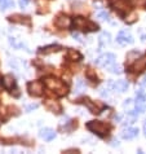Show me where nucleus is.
<instances>
[{"instance_id":"obj_30","label":"nucleus","mask_w":146,"mask_h":154,"mask_svg":"<svg viewBox=\"0 0 146 154\" xmlns=\"http://www.w3.org/2000/svg\"><path fill=\"white\" fill-rule=\"evenodd\" d=\"M101 96H102V97H108V96H109L108 90H101Z\"/></svg>"},{"instance_id":"obj_27","label":"nucleus","mask_w":146,"mask_h":154,"mask_svg":"<svg viewBox=\"0 0 146 154\" xmlns=\"http://www.w3.org/2000/svg\"><path fill=\"white\" fill-rule=\"evenodd\" d=\"M36 107H38V104H31V105H28V106L26 107V111H27V113H30L31 110L36 109Z\"/></svg>"},{"instance_id":"obj_5","label":"nucleus","mask_w":146,"mask_h":154,"mask_svg":"<svg viewBox=\"0 0 146 154\" xmlns=\"http://www.w3.org/2000/svg\"><path fill=\"white\" fill-rule=\"evenodd\" d=\"M44 82H39V80H34V82H28L27 83V91L28 95L34 97H39L41 96L44 92Z\"/></svg>"},{"instance_id":"obj_21","label":"nucleus","mask_w":146,"mask_h":154,"mask_svg":"<svg viewBox=\"0 0 146 154\" xmlns=\"http://www.w3.org/2000/svg\"><path fill=\"white\" fill-rule=\"evenodd\" d=\"M100 42H101V44H109L111 42V37H110L109 32L103 31L101 34V37H100Z\"/></svg>"},{"instance_id":"obj_15","label":"nucleus","mask_w":146,"mask_h":154,"mask_svg":"<svg viewBox=\"0 0 146 154\" xmlns=\"http://www.w3.org/2000/svg\"><path fill=\"white\" fill-rule=\"evenodd\" d=\"M39 136H40L41 139H44L45 141H52V140L56 137V132L51 128H43L39 132Z\"/></svg>"},{"instance_id":"obj_6","label":"nucleus","mask_w":146,"mask_h":154,"mask_svg":"<svg viewBox=\"0 0 146 154\" xmlns=\"http://www.w3.org/2000/svg\"><path fill=\"white\" fill-rule=\"evenodd\" d=\"M146 110V93L144 91H137L136 93V111L138 114L145 113Z\"/></svg>"},{"instance_id":"obj_20","label":"nucleus","mask_w":146,"mask_h":154,"mask_svg":"<svg viewBox=\"0 0 146 154\" xmlns=\"http://www.w3.org/2000/svg\"><path fill=\"white\" fill-rule=\"evenodd\" d=\"M14 6V1L13 0H0V9L5 11L8 8H13Z\"/></svg>"},{"instance_id":"obj_24","label":"nucleus","mask_w":146,"mask_h":154,"mask_svg":"<svg viewBox=\"0 0 146 154\" xmlns=\"http://www.w3.org/2000/svg\"><path fill=\"white\" fill-rule=\"evenodd\" d=\"M110 69V71H111V73H114V74H120L122 73V67L119 66V65H111V66L109 67Z\"/></svg>"},{"instance_id":"obj_2","label":"nucleus","mask_w":146,"mask_h":154,"mask_svg":"<svg viewBox=\"0 0 146 154\" xmlns=\"http://www.w3.org/2000/svg\"><path fill=\"white\" fill-rule=\"evenodd\" d=\"M71 25H73V27L78 29V30L85 31V32L97 31V30H98V25L95 24V22H92V21H88V19H85L84 17H75V18H73Z\"/></svg>"},{"instance_id":"obj_33","label":"nucleus","mask_w":146,"mask_h":154,"mask_svg":"<svg viewBox=\"0 0 146 154\" xmlns=\"http://www.w3.org/2000/svg\"><path fill=\"white\" fill-rule=\"evenodd\" d=\"M122 119V115H115V120H120Z\"/></svg>"},{"instance_id":"obj_10","label":"nucleus","mask_w":146,"mask_h":154,"mask_svg":"<svg viewBox=\"0 0 146 154\" xmlns=\"http://www.w3.org/2000/svg\"><path fill=\"white\" fill-rule=\"evenodd\" d=\"M145 67H146V54L144 56V57L138 58V60L136 61L133 65H131V66H129L127 70H132L133 73L138 74V73H141V71H144Z\"/></svg>"},{"instance_id":"obj_7","label":"nucleus","mask_w":146,"mask_h":154,"mask_svg":"<svg viewBox=\"0 0 146 154\" xmlns=\"http://www.w3.org/2000/svg\"><path fill=\"white\" fill-rule=\"evenodd\" d=\"M96 64L101 67H110L111 65L115 64V54L105 53V54L100 56V57L96 60Z\"/></svg>"},{"instance_id":"obj_4","label":"nucleus","mask_w":146,"mask_h":154,"mask_svg":"<svg viewBox=\"0 0 146 154\" xmlns=\"http://www.w3.org/2000/svg\"><path fill=\"white\" fill-rule=\"evenodd\" d=\"M109 4L114 11H116V13H118L120 17H124V14L128 13V11H129L128 0H110Z\"/></svg>"},{"instance_id":"obj_35","label":"nucleus","mask_w":146,"mask_h":154,"mask_svg":"<svg viewBox=\"0 0 146 154\" xmlns=\"http://www.w3.org/2000/svg\"><path fill=\"white\" fill-rule=\"evenodd\" d=\"M111 145H113V146H115V145H116V146H118V145H119V144H118V141H113V144H111Z\"/></svg>"},{"instance_id":"obj_16","label":"nucleus","mask_w":146,"mask_h":154,"mask_svg":"<svg viewBox=\"0 0 146 154\" xmlns=\"http://www.w3.org/2000/svg\"><path fill=\"white\" fill-rule=\"evenodd\" d=\"M44 105H45V107H47L48 110L52 111V113H56V114H58V113H61V110H62L61 105L58 104L57 101H52V100H49V101H45Z\"/></svg>"},{"instance_id":"obj_31","label":"nucleus","mask_w":146,"mask_h":154,"mask_svg":"<svg viewBox=\"0 0 146 154\" xmlns=\"http://www.w3.org/2000/svg\"><path fill=\"white\" fill-rule=\"evenodd\" d=\"M131 101H132V100H125V101H124V106H127V105L131 104Z\"/></svg>"},{"instance_id":"obj_8","label":"nucleus","mask_w":146,"mask_h":154,"mask_svg":"<svg viewBox=\"0 0 146 154\" xmlns=\"http://www.w3.org/2000/svg\"><path fill=\"white\" fill-rule=\"evenodd\" d=\"M82 102L85 105V106L90 110V113H93V114H100L102 111V109H105L103 105H100V106H98L95 101H92L90 99H88V97H84V99L82 100Z\"/></svg>"},{"instance_id":"obj_14","label":"nucleus","mask_w":146,"mask_h":154,"mask_svg":"<svg viewBox=\"0 0 146 154\" xmlns=\"http://www.w3.org/2000/svg\"><path fill=\"white\" fill-rule=\"evenodd\" d=\"M62 49V47L58 44H51V45H45V47H41L39 48V53H43V54H51V53H54V52H58Z\"/></svg>"},{"instance_id":"obj_22","label":"nucleus","mask_w":146,"mask_h":154,"mask_svg":"<svg viewBox=\"0 0 146 154\" xmlns=\"http://www.w3.org/2000/svg\"><path fill=\"white\" fill-rule=\"evenodd\" d=\"M85 77L88 78L89 80H92V82H96V83H97V77H96L95 71H93L92 69H88V70L85 71Z\"/></svg>"},{"instance_id":"obj_25","label":"nucleus","mask_w":146,"mask_h":154,"mask_svg":"<svg viewBox=\"0 0 146 154\" xmlns=\"http://www.w3.org/2000/svg\"><path fill=\"white\" fill-rule=\"evenodd\" d=\"M98 18L103 19V21H108V19H109V13L106 11H101L98 13Z\"/></svg>"},{"instance_id":"obj_17","label":"nucleus","mask_w":146,"mask_h":154,"mask_svg":"<svg viewBox=\"0 0 146 154\" xmlns=\"http://www.w3.org/2000/svg\"><path fill=\"white\" fill-rule=\"evenodd\" d=\"M136 136H138V128H136V127H129L122 133V137L125 140H132Z\"/></svg>"},{"instance_id":"obj_32","label":"nucleus","mask_w":146,"mask_h":154,"mask_svg":"<svg viewBox=\"0 0 146 154\" xmlns=\"http://www.w3.org/2000/svg\"><path fill=\"white\" fill-rule=\"evenodd\" d=\"M141 40H142V42H146V34H144V35L141 37Z\"/></svg>"},{"instance_id":"obj_9","label":"nucleus","mask_w":146,"mask_h":154,"mask_svg":"<svg viewBox=\"0 0 146 154\" xmlns=\"http://www.w3.org/2000/svg\"><path fill=\"white\" fill-rule=\"evenodd\" d=\"M116 42L120 45H127V44H132L133 43V37L129 34V31L127 30H122L116 37Z\"/></svg>"},{"instance_id":"obj_19","label":"nucleus","mask_w":146,"mask_h":154,"mask_svg":"<svg viewBox=\"0 0 146 154\" xmlns=\"http://www.w3.org/2000/svg\"><path fill=\"white\" fill-rule=\"evenodd\" d=\"M66 57H67V60H71V61H80L83 58V56L79 53L78 51L75 49H70L67 51V54H66Z\"/></svg>"},{"instance_id":"obj_11","label":"nucleus","mask_w":146,"mask_h":154,"mask_svg":"<svg viewBox=\"0 0 146 154\" xmlns=\"http://www.w3.org/2000/svg\"><path fill=\"white\" fill-rule=\"evenodd\" d=\"M109 86L113 88L114 91H118V92H125L129 87V83L127 80H116V82H110Z\"/></svg>"},{"instance_id":"obj_28","label":"nucleus","mask_w":146,"mask_h":154,"mask_svg":"<svg viewBox=\"0 0 146 154\" xmlns=\"http://www.w3.org/2000/svg\"><path fill=\"white\" fill-rule=\"evenodd\" d=\"M73 37L75 38V39H76L78 42H82V38H80V35L78 34V32H75V31H73Z\"/></svg>"},{"instance_id":"obj_1","label":"nucleus","mask_w":146,"mask_h":154,"mask_svg":"<svg viewBox=\"0 0 146 154\" xmlns=\"http://www.w3.org/2000/svg\"><path fill=\"white\" fill-rule=\"evenodd\" d=\"M44 84L47 86L49 90H52L54 92V95L58 97H62V96H66L67 95V91H69V88H67L65 84L61 82L60 79H57V78H53V77H48L43 79Z\"/></svg>"},{"instance_id":"obj_26","label":"nucleus","mask_w":146,"mask_h":154,"mask_svg":"<svg viewBox=\"0 0 146 154\" xmlns=\"http://www.w3.org/2000/svg\"><path fill=\"white\" fill-rule=\"evenodd\" d=\"M28 3H30V0H19V6L21 8H26L28 5Z\"/></svg>"},{"instance_id":"obj_3","label":"nucleus","mask_w":146,"mask_h":154,"mask_svg":"<svg viewBox=\"0 0 146 154\" xmlns=\"http://www.w3.org/2000/svg\"><path fill=\"white\" fill-rule=\"evenodd\" d=\"M87 128H88L90 132L96 133V135H98L100 137H105L108 136L109 131H110V126L103 122H100V120H90L85 124Z\"/></svg>"},{"instance_id":"obj_18","label":"nucleus","mask_w":146,"mask_h":154,"mask_svg":"<svg viewBox=\"0 0 146 154\" xmlns=\"http://www.w3.org/2000/svg\"><path fill=\"white\" fill-rule=\"evenodd\" d=\"M3 86H4V88L8 91L13 90V87L16 86L14 78H13L12 75H5V77H3Z\"/></svg>"},{"instance_id":"obj_29","label":"nucleus","mask_w":146,"mask_h":154,"mask_svg":"<svg viewBox=\"0 0 146 154\" xmlns=\"http://www.w3.org/2000/svg\"><path fill=\"white\" fill-rule=\"evenodd\" d=\"M140 86H141V87H146V75L140 80Z\"/></svg>"},{"instance_id":"obj_12","label":"nucleus","mask_w":146,"mask_h":154,"mask_svg":"<svg viewBox=\"0 0 146 154\" xmlns=\"http://www.w3.org/2000/svg\"><path fill=\"white\" fill-rule=\"evenodd\" d=\"M54 25H56L57 27H60V29H65V27H69V26L71 25V21H70V18L67 17V16L60 14V16H57L56 17V19H54Z\"/></svg>"},{"instance_id":"obj_23","label":"nucleus","mask_w":146,"mask_h":154,"mask_svg":"<svg viewBox=\"0 0 146 154\" xmlns=\"http://www.w3.org/2000/svg\"><path fill=\"white\" fill-rule=\"evenodd\" d=\"M138 56H140V52H138V51H132V52H129V53L127 54V58L129 61H133V60H137Z\"/></svg>"},{"instance_id":"obj_34","label":"nucleus","mask_w":146,"mask_h":154,"mask_svg":"<svg viewBox=\"0 0 146 154\" xmlns=\"http://www.w3.org/2000/svg\"><path fill=\"white\" fill-rule=\"evenodd\" d=\"M144 133H145V136H146V120H145V123H144Z\"/></svg>"},{"instance_id":"obj_13","label":"nucleus","mask_w":146,"mask_h":154,"mask_svg":"<svg viewBox=\"0 0 146 154\" xmlns=\"http://www.w3.org/2000/svg\"><path fill=\"white\" fill-rule=\"evenodd\" d=\"M8 19H9L11 22H14V24H24V25H27V26L31 25V19H30V17H26V16H21V14H13V16H9Z\"/></svg>"}]
</instances>
